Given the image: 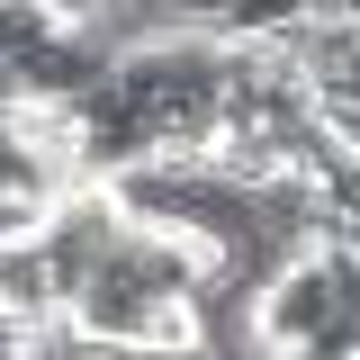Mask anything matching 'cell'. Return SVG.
<instances>
[{
  "mask_svg": "<svg viewBox=\"0 0 360 360\" xmlns=\"http://www.w3.org/2000/svg\"><path fill=\"white\" fill-rule=\"evenodd\" d=\"M252 324H262L270 352H288V342H307L324 324H342V288H333V270L324 252H288V262L262 279V297H252Z\"/></svg>",
  "mask_w": 360,
  "mask_h": 360,
  "instance_id": "6da1fadb",
  "label": "cell"
},
{
  "mask_svg": "<svg viewBox=\"0 0 360 360\" xmlns=\"http://www.w3.org/2000/svg\"><path fill=\"white\" fill-rule=\"evenodd\" d=\"M0 315H9V324L63 315V297H54V262H45V234H37V225L0 234Z\"/></svg>",
  "mask_w": 360,
  "mask_h": 360,
  "instance_id": "7a4b0ae2",
  "label": "cell"
},
{
  "mask_svg": "<svg viewBox=\"0 0 360 360\" xmlns=\"http://www.w3.org/2000/svg\"><path fill=\"white\" fill-rule=\"evenodd\" d=\"M63 189H72V180L54 172L37 144L9 127V108H0V207H27V217H45V207H54Z\"/></svg>",
  "mask_w": 360,
  "mask_h": 360,
  "instance_id": "3957f363",
  "label": "cell"
},
{
  "mask_svg": "<svg viewBox=\"0 0 360 360\" xmlns=\"http://www.w3.org/2000/svg\"><path fill=\"white\" fill-rule=\"evenodd\" d=\"M72 18L54 9V0H0V63H27L45 37H63Z\"/></svg>",
  "mask_w": 360,
  "mask_h": 360,
  "instance_id": "277c9868",
  "label": "cell"
},
{
  "mask_svg": "<svg viewBox=\"0 0 360 360\" xmlns=\"http://www.w3.org/2000/svg\"><path fill=\"white\" fill-rule=\"evenodd\" d=\"M307 9L315 0H225L207 27H217V37H279V27H297Z\"/></svg>",
  "mask_w": 360,
  "mask_h": 360,
  "instance_id": "5b68a950",
  "label": "cell"
},
{
  "mask_svg": "<svg viewBox=\"0 0 360 360\" xmlns=\"http://www.w3.org/2000/svg\"><path fill=\"white\" fill-rule=\"evenodd\" d=\"M153 9H162V18H172V27H207V18H217L225 0H153Z\"/></svg>",
  "mask_w": 360,
  "mask_h": 360,
  "instance_id": "8992f818",
  "label": "cell"
}]
</instances>
